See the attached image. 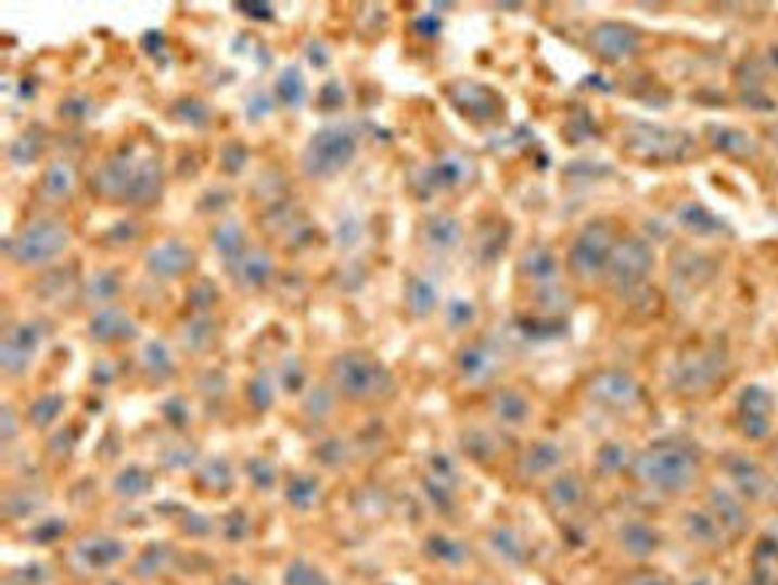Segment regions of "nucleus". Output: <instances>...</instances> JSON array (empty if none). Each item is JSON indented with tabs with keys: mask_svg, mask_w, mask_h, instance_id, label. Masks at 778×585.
Masks as SVG:
<instances>
[{
	"mask_svg": "<svg viewBox=\"0 0 778 585\" xmlns=\"http://www.w3.org/2000/svg\"><path fill=\"white\" fill-rule=\"evenodd\" d=\"M702 461L694 443L665 435L634 454L630 472L641 485L660 496H686L700 480Z\"/></svg>",
	"mask_w": 778,
	"mask_h": 585,
	"instance_id": "1",
	"label": "nucleus"
},
{
	"mask_svg": "<svg viewBox=\"0 0 778 585\" xmlns=\"http://www.w3.org/2000/svg\"><path fill=\"white\" fill-rule=\"evenodd\" d=\"M628 153L647 164H684L697 156V143L684 129L660 125H634L628 129Z\"/></svg>",
	"mask_w": 778,
	"mask_h": 585,
	"instance_id": "2",
	"label": "nucleus"
},
{
	"mask_svg": "<svg viewBox=\"0 0 778 585\" xmlns=\"http://www.w3.org/2000/svg\"><path fill=\"white\" fill-rule=\"evenodd\" d=\"M654 267V251L647 240L626 238L617 240L604 269V277L617 293H634L647 282Z\"/></svg>",
	"mask_w": 778,
	"mask_h": 585,
	"instance_id": "3",
	"label": "nucleus"
},
{
	"mask_svg": "<svg viewBox=\"0 0 778 585\" xmlns=\"http://www.w3.org/2000/svg\"><path fill=\"white\" fill-rule=\"evenodd\" d=\"M723 472H726L728 485L744 498L747 504H770L778 494L776 478L765 470L755 457L747 454H726L723 457Z\"/></svg>",
	"mask_w": 778,
	"mask_h": 585,
	"instance_id": "4",
	"label": "nucleus"
},
{
	"mask_svg": "<svg viewBox=\"0 0 778 585\" xmlns=\"http://www.w3.org/2000/svg\"><path fill=\"white\" fill-rule=\"evenodd\" d=\"M737 430L747 441H765L774 433L776 402L763 385H744L739 391L737 404Z\"/></svg>",
	"mask_w": 778,
	"mask_h": 585,
	"instance_id": "5",
	"label": "nucleus"
},
{
	"mask_svg": "<svg viewBox=\"0 0 778 585\" xmlns=\"http://www.w3.org/2000/svg\"><path fill=\"white\" fill-rule=\"evenodd\" d=\"M612 249H615V238H612L610 227L604 225V221H594V225L581 232L578 240L573 243V251H570L573 272L578 277H586V280L604 275Z\"/></svg>",
	"mask_w": 778,
	"mask_h": 585,
	"instance_id": "6",
	"label": "nucleus"
},
{
	"mask_svg": "<svg viewBox=\"0 0 778 585\" xmlns=\"http://www.w3.org/2000/svg\"><path fill=\"white\" fill-rule=\"evenodd\" d=\"M723 365L720 356L715 351H691V354H684L681 359L673 365L671 380L673 387L684 396H700V393L710 391L715 385V380L720 378Z\"/></svg>",
	"mask_w": 778,
	"mask_h": 585,
	"instance_id": "7",
	"label": "nucleus"
},
{
	"mask_svg": "<svg viewBox=\"0 0 778 585\" xmlns=\"http://www.w3.org/2000/svg\"><path fill=\"white\" fill-rule=\"evenodd\" d=\"M704 509L718 520V525L726 531L728 538H731V535H739L741 538V535L752 531L750 504H747L728 483L710 485Z\"/></svg>",
	"mask_w": 778,
	"mask_h": 585,
	"instance_id": "8",
	"label": "nucleus"
},
{
	"mask_svg": "<svg viewBox=\"0 0 778 585\" xmlns=\"http://www.w3.org/2000/svg\"><path fill=\"white\" fill-rule=\"evenodd\" d=\"M591 393L608 409H636L641 404V385L628 372H602L591 383Z\"/></svg>",
	"mask_w": 778,
	"mask_h": 585,
	"instance_id": "9",
	"label": "nucleus"
},
{
	"mask_svg": "<svg viewBox=\"0 0 778 585\" xmlns=\"http://www.w3.org/2000/svg\"><path fill=\"white\" fill-rule=\"evenodd\" d=\"M641 37L634 27L621 22H604L599 24L591 33V46L599 55H604L608 61H623L628 59L630 53H636Z\"/></svg>",
	"mask_w": 778,
	"mask_h": 585,
	"instance_id": "10",
	"label": "nucleus"
},
{
	"mask_svg": "<svg viewBox=\"0 0 778 585\" xmlns=\"http://www.w3.org/2000/svg\"><path fill=\"white\" fill-rule=\"evenodd\" d=\"M681 531L684 538L702 551H720L728 541V535L718 525V520L704 507L686 509L681 514Z\"/></svg>",
	"mask_w": 778,
	"mask_h": 585,
	"instance_id": "11",
	"label": "nucleus"
},
{
	"mask_svg": "<svg viewBox=\"0 0 778 585\" xmlns=\"http://www.w3.org/2000/svg\"><path fill=\"white\" fill-rule=\"evenodd\" d=\"M704 138L715 151L737 162H750L757 156V140L750 132L728 125H710L704 127Z\"/></svg>",
	"mask_w": 778,
	"mask_h": 585,
	"instance_id": "12",
	"label": "nucleus"
},
{
	"mask_svg": "<svg viewBox=\"0 0 778 585\" xmlns=\"http://www.w3.org/2000/svg\"><path fill=\"white\" fill-rule=\"evenodd\" d=\"M713 275H715V262L710 256L700 254V251H689V249L678 251L671 264V277H676L678 285L689 293L700 291L704 282H710V277Z\"/></svg>",
	"mask_w": 778,
	"mask_h": 585,
	"instance_id": "13",
	"label": "nucleus"
},
{
	"mask_svg": "<svg viewBox=\"0 0 778 585\" xmlns=\"http://www.w3.org/2000/svg\"><path fill=\"white\" fill-rule=\"evenodd\" d=\"M676 221L684 227L686 232H691V236H697V238L728 236L726 221L715 217L713 212H707V208L697 201L681 203V206L676 208Z\"/></svg>",
	"mask_w": 778,
	"mask_h": 585,
	"instance_id": "14",
	"label": "nucleus"
},
{
	"mask_svg": "<svg viewBox=\"0 0 778 585\" xmlns=\"http://www.w3.org/2000/svg\"><path fill=\"white\" fill-rule=\"evenodd\" d=\"M621 546L626 549L628 557L634 559H649L660 551L663 538H660L658 527L647 520H628L621 527Z\"/></svg>",
	"mask_w": 778,
	"mask_h": 585,
	"instance_id": "15",
	"label": "nucleus"
},
{
	"mask_svg": "<svg viewBox=\"0 0 778 585\" xmlns=\"http://www.w3.org/2000/svg\"><path fill=\"white\" fill-rule=\"evenodd\" d=\"M560 461V448L554 446V443H538V446L531 448L528 459H525V467H528L531 472H547L551 470V467Z\"/></svg>",
	"mask_w": 778,
	"mask_h": 585,
	"instance_id": "16",
	"label": "nucleus"
},
{
	"mask_svg": "<svg viewBox=\"0 0 778 585\" xmlns=\"http://www.w3.org/2000/svg\"><path fill=\"white\" fill-rule=\"evenodd\" d=\"M630 461H634V454H630L623 443H608L604 452L599 454V465L604 467V472L630 470Z\"/></svg>",
	"mask_w": 778,
	"mask_h": 585,
	"instance_id": "17",
	"label": "nucleus"
},
{
	"mask_svg": "<svg viewBox=\"0 0 778 585\" xmlns=\"http://www.w3.org/2000/svg\"><path fill=\"white\" fill-rule=\"evenodd\" d=\"M581 494H584V488H581V483L573 475L560 478L551 485V504H557V507H575Z\"/></svg>",
	"mask_w": 778,
	"mask_h": 585,
	"instance_id": "18",
	"label": "nucleus"
},
{
	"mask_svg": "<svg viewBox=\"0 0 778 585\" xmlns=\"http://www.w3.org/2000/svg\"><path fill=\"white\" fill-rule=\"evenodd\" d=\"M525 411H528V406H525V402L520 396H514V393H510V396L501 398V420L507 422H520L525 417Z\"/></svg>",
	"mask_w": 778,
	"mask_h": 585,
	"instance_id": "19",
	"label": "nucleus"
},
{
	"mask_svg": "<svg viewBox=\"0 0 778 585\" xmlns=\"http://www.w3.org/2000/svg\"><path fill=\"white\" fill-rule=\"evenodd\" d=\"M630 585H676V583H673L671 577L660 570H641L639 575H634Z\"/></svg>",
	"mask_w": 778,
	"mask_h": 585,
	"instance_id": "20",
	"label": "nucleus"
},
{
	"mask_svg": "<svg viewBox=\"0 0 778 585\" xmlns=\"http://www.w3.org/2000/svg\"><path fill=\"white\" fill-rule=\"evenodd\" d=\"M686 585H720V583H718V577H713V575H707V572H704V575L691 577V581Z\"/></svg>",
	"mask_w": 778,
	"mask_h": 585,
	"instance_id": "21",
	"label": "nucleus"
},
{
	"mask_svg": "<svg viewBox=\"0 0 778 585\" xmlns=\"http://www.w3.org/2000/svg\"><path fill=\"white\" fill-rule=\"evenodd\" d=\"M768 59H770V64H774V66H776V69H778V42H774V46H770V51H768Z\"/></svg>",
	"mask_w": 778,
	"mask_h": 585,
	"instance_id": "22",
	"label": "nucleus"
},
{
	"mask_svg": "<svg viewBox=\"0 0 778 585\" xmlns=\"http://www.w3.org/2000/svg\"><path fill=\"white\" fill-rule=\"evenodd\" d=\"M768 135H770V140H774V145L778 148V125H776V127H770V129H768Z\"/></svg>",
	"mask_w": 778,
	"mask_h": 585,
	"instance_id": "23",
	"label": "nucleus"
},
{
	"mask_svg": "<svg viewBox=\"0 0 778 585\" xmlns=\"http://www.w3.org/2000/svg\"><path fill=\"white\" fill-rule=\"evenodd\" d=\"M774 457H776V465H778V438H776V446H774Z\"/></svg>",
	"mask_w": 778,
	"mask_h": 585,
	"instance_id": "24",
	"label": "nucleus"
}]
</instances>
